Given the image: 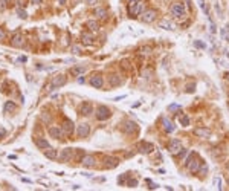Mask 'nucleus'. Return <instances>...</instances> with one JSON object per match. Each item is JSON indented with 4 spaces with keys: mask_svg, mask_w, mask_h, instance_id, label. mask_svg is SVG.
Instances as JSON below:
<instances>
[{
    "mask_svg": "<svg viewBox=\"0 0 229 191\" xmlns=\"http://www.w3.org/2000/svg\"><path fill=\"white\" fill-rule=\"evenodd\" d=\"M186 167H188V170L191 171V173H197V171H199V168H200V159H199V156H197L196 153H192L191 156H189V159L186 161Z\"/></svg>",
    "mask_w": 229,
    "mask_h": 191,
    "instance_id": "f257e3e1",
    "label": "nucleus"
},
{
    "mask_svg": "<svg viewBox=\"0 0 229 191\" xmlns=\"http://www.w3.org/2000/svg\"><path fill=\"white\" fill-rule=\"evenodd\" d=\"M171 12H173V15L176 19H182V17L186 15V6H185V3H182V2L174 3V5L171 6Z\"/></svg>",
    "mask_w": 229,
    "mask_h": 191,
    "instance_id": "f03ea898",
    "label": "nucleus"
},
{
    "mask_svg": "<svg viewBox=\"0 0 229 191\" xmlns=\"http://www.w3.org/2000/svg\"><path fill=\"white\" fill-rule=\"evenodd\" d=\"M156 11L154 9H147V11H144L142 12V21H145V23H153V21L156 20Z\"/></svg>",
    "mask_w": 229,
    "mask_h": 191,
    "instance_id": "7ed1b4c3",
    "label": "nucleus"
},
{
    "mask_svg": "<svg viewBox=\"0 0 229 191\" xmlns=\"http://www.w3.org/2000/svg\"><path fill=\"white\" fill-rule=\"evenodd\" d=\"M168 150H170V153L171 154H179L180 152H182V144H180V141H177V139H171L170 141V147H168Z\"/></svg>",
    "mask_w": 229,
    "mask_h": 191,
    "instance_id": "20e7f679",
    "label": "nucleus"
},
{
    "mask_svg": "<svg viewBox=\"0 0 229 191\" xmlns=\"http://www.w3.org/2000/svg\"><path fill=\"white\" fill-rule=\"evenodd\" d=\"M109 116H110V110L105 107V106H99V107L96 109V119L104 121V119H107Z\"/></svg>",
    "mask_w": 229,
    "mask_h": 191,
    "instance_id": "39448f33",
    "label": "nucleus"
},
{
    "mask_svg": "<svg viewBox=\"0 0 229 191\" xmlns=\"http://www.w3.org/2000/svg\"><path fill=\"white\" fill-rule=\"evenodd\" d=\"M140 11H142V3L139 2V0H136V2L130 3V17H136L140 14Z\"/></svg>",
    "mask_w": 229,
    "mask_h": 191,
    "instance_id": "423d86ee",
    "label": "nucleus"
},
{
    "mask_svg": "<svg viewBox=\"0 0 229 191\" xmlns=\"http://www.w3.org/2000/svg\"><path fill=\"white\" fill-rule=\"evenodd\" d=\"M89 133H90V127H89V124H80L77 128V135L80 136V138H86V136H89Z\"/></svg>",
    "mask_w": 229,
    "mask_h": 191,
    "instance_id": "0eeeda50",
    "label": "nucleus"
},
{
    "mask_svg": "<svg viewBox=\"0 0 229 191\" xmlns=\"http://www.w3.org/2000/svg\"><path fill=\"white\" fill-rule=\"evenodd\" d=\"M66 84V77L64 75H57V77L52 78V83H51V89H55V87H60Z\"/></svg>",
    "mask_w": 229,
    "mask_h": 191,
    "instance_id": "6e6552de",
    "label": "nucleus"
},
{
    "mask_svg": "<svg viewBox=\"0 0 229 191\" xmlns=\"http://www.w3.org/2000/svg\"><path fill=\"white\" fill-rule=\"evenodd\" d=\"M81 164H83L84 167L90 168V167H95L96 159H95L93 156H90V154H87V156H83V159H81Z\"/></svg>",
    "mask_w": 229,
    "mask_h": 191,
    "instance_id": "1a4fd4ad",
    "label": "nucleus"
},
{
    "mask_svg": "<svg viewBox=\"0 0 229 191\" xmlns=\"http://www.w3.org/2000/svg\"><path fill=\"white\" fill-rule=\"evenodd\" d=\"M63 128H58V127H51L49 128V135L51 138H54V139H61L63 138Z\"/></svg>",
    "mask_w": 229,
    "mask_h": 191,
    "instance_id": "9d476101",
    "label": "nucleus"
},
{
    "mask_svg": "<svg viewBox=\"0 0 229 191\" xmlns=\"http://www.w3.org/2000/svg\"><path fill=\"white\" fill-rule=\"evenodd\" d=\"M90 84H92L95 89H101V87L104 86V79H103V77H99V75H93L92 79H90Z\"/></svg>",
    "mask_w": 229,
    "mask_h": 191,
    "instance_id": "9b49d317",
    "label": "nucleus"
},
{
    "mask_svg": "<svg viewBox=\"0 0 229 191\" xmlns=\"http://www.w3.org/2000/svg\"><path fill=\"white\" fill-rule=\"evenodd\" d=\"M61 128H63V132L66 133V135H72V132H73V122L70 121V119H64Z\"/></svg>",
    "mask_w": 229,
    "mask_h": 191,
    "instance_id": "f8f14e48",
    "label": "nucleus"
},
{
    "mask_svg": "<svg viewBox=\"0 0 229 191\" xmlns=\"http://www.w3.org/2000/svg\"><path fill=\"white\" fill-rule=\"evenodd\" d=\"M70 158H72V148H64L63 152H61V154L58 156L60 162H67Z\"/></svg>",
    "mask_w": 229,
    "mask_h": 191,
    "instance_id": "ddd939ff",
    "label": "nucleus"
},
{
    "mask_svg": "<svg viewBox=\"0 0 229 191\" xmlns=\"http://www.w3.org/2000/svg\"><path fill=\"white\" fill-rule=\"evenodd\" d=\"M194 135L200 136V138H209L211 136V130L209 128H205V127H200V128H196L194 130Z\"/></svg>",
    "mask_w": 229,
    "mask_h": 191,
    "instance_id": "4468645a",
    "label": "nucleus"
},
{
    "mask_svg": "<svg viewBox=\"0 0 229 191\" xmlns=\"http://www.w3.org/2000/svg\"><path fill=\"white\" fill-rule=\"evenodd\" d=\"M139 152L140 153H150L153 150V145L151 144H148V142H139Z\"/></svg>",
    "mask_w": 229,
    "mask_h": 191,
    "instance_id": "2eb2a0df",
    "label": "nucleus"
},
{
    "mask_svg": "<svg viewBox=\"0 0 229 191\" xmlns=\"http://www.w3.org/2000/svg\"><path fill=\"white\" fill-rule=\"evenodd\" d=\"M45 156H46L47 159H57V158H58V153H57L55 148L47 147V148H45Z\"/></svg>",
    "mask_w": 229,
    "mask_h": 191,
    "instance_id": "dca6fc26",
    "label": "nucleus"
},
{
    "mask_svg": "<svg viewBox=\"0 0 229 191\" xmlns=\"http://www.w3.org/2000/svg\"><path fill=\"white\" fill-rule=\"evenodd\" d=\"M122 130H124L125 133H131V132H134V130H136V124H134V122H131V121H125V122H124V126H122Z\"/></svg>",
    "mask_w": 229,
    "mask_h": 191,
    "instance_id": "f3484780",
    "label": "nucleus"
},
{
    "mask_svg": "<svg viewBox=\"0 0 229 191\" xmlns=\"http://www.w3.org/2000/svg\"><path fill=\"white\" fill-rule=\"evenodd\" d=\"M35 145H37L38 148H43V150H45V148L49 147V142H47L45 138H37V139H35Z\"/></svg>",
    "mask_w": 229,
    "mask_h": 191,
    "instance_id": "a211bd4d",
    "label": "nucleus"
},
{
    "mask_svg": "<svg viewBox=\"0 0 229 191\" xmlns=\"http://www.w3.org/2000/svg\"><path fill=\"white\" fill-rule=\"evenodd\" d=\"M92 110H93V107H92L90 103H84V104L81 106V113L86 115V116H89V115L92 113Z\"/></svg>",
    "mask_w": 229,
    "mask_h": 191,
    "instance_id": "6ab92c4d",
    "label": "nucleus"
},
{
    "mask_svg": "<svg viewBox=\"0 0 229 191\" xmlns=\"http://www.w3.org/2000/svg\"><path fill=\"white\" fill-rule=\"evenodd\" d=\"M118 164H119V161H118L116 158H105V167H109V168H114L118 165Z\"/></svg>",
    "mask_w": 229,
    "mask_h": 191,
    "instance_id": "aec40b11",
    "label": "nucleus"
},
{
    "mask_svg": "<svg viewBox=\"0 0 229 191\" xmlns=\"http://www.w3.org/2000/svg\"><path fill=\"white\" fill-rule=\"evenodd\" d=\"M12 46H15V47H20L21 44H23V37H21L20 34H17V35H14V38H12Z\"/></svg>",
    "mask_w": 229,
    "mask_h": 191,
    "instance_id": "412c9836",
    "label": "nucleus"
},
{
    "mask_svg": "<svg viewBox=\"0 0 229 191\" xmlns=\"http://www.w3.org/2000/svg\"><path fill=\"white\" fill-rule=\"evenodd\" d=\"M164 128H165V132H168V133L174 132V126L170 119H164Z\"/></svg>",
    "mask_w": 229,
    "mask_h": 191,
    "instance_id": "4be33fe9",
    "label": "nucleus"
},
{
    "mask_svg": "<svg viewBox=\"0 0 229 191\" xmlns=\"http://www.w3.org/2000/svg\"><path fill=\"white\" fill-rule=\"evenodd\" d=\"M122 81H121V78L118 77V75H112L110 77V86H113V87H116V86H119Z\"/></svg>",
    "mask_w": 229,
    "mask_h": 191,
    "instance_id": "5701e85b",
    "label": "nucleus"
},
{
    "mask_svg": "<svg viewBox=\"0 0 229 191\" xmlns=\"http://www.w3.org/2000/svg\"><path fill=\"white\" fill-rule=\"evenodd\" d=\"M95 15H98L99 17V19H107V11H105V9H103V8H96V9H95Z\"/></svg>",
    "mask_w": 229,
    "mask_h": 191,
    "instance_id": "b1692460",
    "label": "nucleus"
},
{
    "mask_svg": "<svg viewBox=\"0 0 229 191\" xmlns=\"http://www.w3.org/2000/svg\"><path fill=\"white\" fill-rule=\"evenodd\" d=\"M86 26L89 28V31H92V32H93V31H98V23L93 21V20H89V21L86 23Z\"/></svg>",
    "mask_w": 229,
    "mask_h": 191,
    "instance_id": "393cba45",
    "label": "nucleus"
},
{
    "mask_svg": "<svg viewBox=\"0 0 229 191\" xmlns=\"http://www.w3.org/2000/svg\"><path fill=\"white\" fill-rule=\"evenodd\" d=\"M179 121H180V124H182L183 127H188V126H189V118L186 116V115H182V116H179Z\"/></svg>",
    "mask_w": 229,
    "mask_h": 191,
    "instance_id": "a878e982",
    "label": "nucleus"
},
{
    "mask_svg": "<svg viewBox=\"0 0 229 191\" xmlns=\"http://www.w3.org/2000/svg\"><path fill=\"white\" fill-rule=\"evenodd\" d=\"M86 70V67L84 66H78V67H73L70 72H72V75H80V73H83Z\"/></svg>",
    "mask_w": 229,
    "mask_h": 191,
    "instance_id": "bb28decb",
    "label": "nucleus"
},
{
    "mask_svg": "<svg viewBox=\"0 0 229 191\" xmlns=\"http://www.w3.org/2000/svg\"><path fill=\"white\" fill-rule=\"evenodd\" d=\"M12 110H15V104L11 103V101H8L5 104V112H12Z\"/></svg>",
    "mask_w": 229,
    "mask_h": 191,
    "instance_id": "cd10ccee",
    "label": "nucleus"
},
{
    "mask_svg": "<svg viewBox=\"0 0 229 191\" xmlns=\"http://www.w3.org/2000/svg\"><path fill=\"white\" fill-rule=\"evenodd\" d=\"M160 26H164L165 29H174V28H173V25H171L170 21H166V20H164V21H162V23H160Z\"/></svg>",
    "mask_w": 229,
    "mask_h": 191,
    "instance_id": "c85d7f7f",
    "label": "nucleus"
},
{
    "mask_svg": "<svg viewBox=\"0 0 229 191\" xmlns=\"http://www.w3.org/2000/svg\"><path fill=\"white\" fill-rule=\"evenodd\" d=\"M17 14H19V17H21V19H26V17H28L26 11H23V9H17Z\"/></svg>",
    "mask_w": 229,
    "mask_h": 191,
    "instance_id": "c756f323",
    "label": "nucleus"
},
{
    "mask_svg": "<svg viewBox=\"0 0 229 191\" xmlns=\"http://www.w3.org/2000/svg\"><path fill=\"white\" fill-rule=\"evenodd\" d=\"M130 186V188H134V186H138V180L136 179H133V180H128V184H127Z\"/></svg>",
    "mask_w": 229,
    "mask_h": 191,
    "instance_id": "7c9ffc66",
    "label": "nucleus"
},
{
    "mask_svg": "<svg viewBox=\"0 0 229 191\" xmlns=\"http://www.w3.org/2000/svg\"><path fill=\"white\" fill-rule=\"evenodd\" d=\"M125 176H127V174H122L121 177H118V184H119V185H124V184H125Z\"/></svg>",
    "mask_w": 229,
    "mask_h": 191,
    "instance_id": "2f4dec72",
    "label": "nucleus"
},
{
    "mask_svg": "<svg viewBox=\"0 0 229 191\" xmlns=\"http://www.w3.org/2000/svg\"><path fill=\"white\" fill-rule=\"evenodd\" d=\"M177 109H180V106H177V104H171L168 107V110H177Z\"/></svg>",
    "mask_w": 229,
    "mask_h": 191,
    "instance_id": "473e14b6",
    "label": "nucleus"
},
{
    "mask_svg": "<svg viewBox=\"0 0 229 191\" xmlns=\"http://www.w3.org/2000/svg\"><path fill=\"white\" fill-rule=\"evenodd\" d=\"M5 128H3V127H0V138H2V136H5Z\"/></svg>",
    "mask_w": 229,
    "mask_h": 191,
    "instance_id": "72a5a7b5",
    "label": "nucleus"
},
{
    "mask_svg": "<svg viewBox=\"0 0 229 191\" xmlns=\"http://www.w3.org/2000/svg\"><path fill=\"white\" fill-rule=\"evenodd\" d=\"M86 2H87V3H89V5H95V3H96V2H98V0H86Z\"/></svg>",
    "mask_w": 229,
    "mask_h": 191,
    "instance_id": "f704fd0d",
    "label": "nucleus"
},
{
    "mask_svg": "<svg viewBox=\"0 0 229 191\" xmlns=\"http://www.w3.org/2000/svg\"><path fill=\"white\" fill-rule=\"evenodd\" d=\"M3 38H5V32H3V31L2 29H0V41H2V40Z\"/></svg>",
    "mask_w": 229,
    "mask_h": 191,
    "instance_id": "c9c22d12",
    "label": "nucleus"
},
{
    "mask_svg": "<svg viewBox=\"0 0 229 191\" xmlns=\"http://www.w3.org/2000/svg\"><path fill=\"white\" fill-rule=\"evenodd\" d=\"M196 46H197V47H205V44L200 43V41H196Z\"/></svg>",
    "mask_w": 229,
    "mask_h": 191,
    "instance_id": "e433bc0d",
    "label": "nucleus"
},
{
    "mask_svg": "<svg viewBox=\"0 0 229 191\" xmlns=\"http://www.w3.org/2000/svg\"><path fill=\"white\" fill-rule=\"evenodd\" d=\"M194 90V84H192V86H188V89H186V92H192Z\"/></svg>",
    "mask_w": 229,
    "mask_h": 191,
    "instance_id": "4c0bfd02",
    "label": "nucleus"
},
{
    "mask_svg": "<svg viewBox=\"0 0 229 191\" xmlns=\"http://www.w3.org/2000/svg\"><path fill=\"white\" fill-rule=\"evenodd\" d=\"M58 3H61V5H64V3H66V0H58Z\"/></svg>",
    "mask_w": 229,
    "mask_h": 191,
    "instance_id": "58836bf2",
    "label": "nucleus"
},
{
    "mask_svg": "<svg viewBox=\"0 0 229 191\" xmlns=\"http://www.w3.org/2000/svg\"><path fill=\"white\" fill-rule=\"evenodd\" d=\"M41 0H32V3H40Z\"/></svg>",
    "mask_w": 229,
    "mask_h": 191,
    "instance_id": "ea45409f",
    "label": "nucleus"
},
{
    "mask_svg": "<svg viewBox=\"0 0 229 191\" xmlns=\"http://www.w3.org/2000/svg\"><path fill=\"white\" fill-rule=\"evenodd\" d=\"M3 2H8V0H3Z\"/></svg>",
    "mask_w": 229,
    "mask_h": 191,
    "instance_id": "a19ab883",
    "label": "nucleus"
}]
</instances>
